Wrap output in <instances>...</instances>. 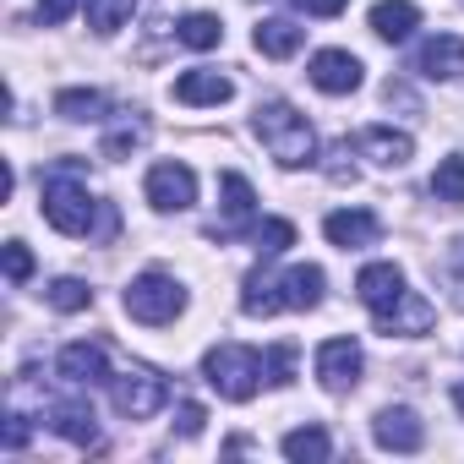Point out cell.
I'll use <instances>...</instances> for the list:
<instances>
[{"label": "cell", "mask_w": 464, "mask_h": 464, "mask_svg": "<svg viewBox=\"0 0 464 464\" xmlns=\"http://www.w3.org/2000/svg\"><path fill=\"white\" fill-rule=\"evenodd\" d=\"M355 295H361V306L377 317V328L393 339V334H426L431 328V301H420L410 285H404V274L393 268V263H366L361 268V279H355Z\"/></svg>", "instance_id": "1"}, {"label": "cell", "mask_w": 464, "mask_h": 464, "mask_svg": "<svg viewBox=\"0 0 464 464\" xmlns=\"http://www.w3.org/2000/svg\"><path fill=\"white\" fill-rule=\"evenodd\" d=\"M323 290H328V274L317 263H295L285 274H252L246 279V295H241V312L246 317H274V312H317L323 306Z\"/></svg>", "instance_id": "2"}, {"label": "cell", "mask_w": 464, "mask_h": 464, "mask_svg": "<svg viewBox=\"0 0 464 464\" xmlns=\"http://www.w3.org/2000/svg\"><path fill=\"white\" fill-rule=\"evenodd\" d=\"M257 137L263 148L285 164V169H301V164H317V131L306 126V115L285 99H263L257 104Z\"/></svg>", "instance_id": "3"}, {"label": "cell", "mask_w": 464, "mask_h": 464, "mask_svg": "<svg viewBox=\"0 0 464 464\" xmlns=\"http://www.w3.org/2000/svg\"><path fill=\"white\" fill-rule=\"evenodd\" d=\"M77 159H66L44 186H39V208H44V218L61 229V236H88L93 229V213H99V202H93V191H88V180H77Z\"/></svg>", "instance_id": "4"}, {"label": "cell", "mask_w": 464, "mask_h": 464, "mask_svg": "<svg viewBox=\"0 0 464 464\" xmlns=\"http://www.w3.org/2000/svg\"><path fill=\"white\" fill-rule=\"evenodd\" d=\"M202 377H208V388H218V399L246 404L263 382V355L246 350V344H213L202 355Z\"/></svg>", "instance_id": "5"}, {"label": "cell", "mask_w": 464, "mask_h": 464, "mask_svg": "<svg viewBox=\"0 0 464 464\" xmlns=\"http://www.w3.org/2000/svg\"><path fill=\"white\" fill-rule=\"evenodd\" d=\"M180 312H186V290H180L169 274L148 268V274H137V279L126 285V317H131V323L164 328V323H175Z\"/></svg>", "instance_id": "6"}, {"label": "cell", "mask_w": 464, "mask_h": 464, "mask_svg": "<svg viewBox=\"0 0 464 464\" xmlns=\"http://www.w3.org/2000/svg\"><path fill=\"white\" fill-rule=\"evenodd\" d=\"M110 399H115V410L126 420H148V415H159L169 404V382L159 372H148V366H131V372L110 377Z\"/></svg>", "instance_id": "7"}, {"label": "cell", "mask_w": 464, "mask_h": 464, "mask_svg": "<svg viewBox=\"0 0 464 464\" xmlns=\"http://www.w3.org/2000/svg\"><path fill=\"white\" fill-rule=\"evenodd\" d=\"M148 202L159 208V213H180V208H191L197 202V175L186 169V164H175V159H164V164H153L148 169Z\"/></svg>", "instance_id": "8"}, {"label": "cell", "mask_w": 464, "mask_h": 464, "mask_svg": "<svg viewBox=\"0 0 464 464\" xmlns=\"http://www.w3.org/2000/svg\"><path fill=\"white\" fill-rule=\"evenodd\" d=\"M361 344L355 339H323L317 344V377H323V388L328 393H350L355 382H361Z\"/></svg>", "instance_id": "9"}, {"label": "cell", "mask_w": 464, "mask_h": 464, "mask_svg": "<svg viewBox=\"0 0 464 464\" xmlns=\"http://www.w3.org/2000/svg\"><path fill=\"white\" fill-rule=\"evenodd\" d=\"M323 236H328L339 252H361V246H377L382 218H377V213H366V208H339V213H328V218H323Z\"/></svg>", "instance_id": "10"}, {"label": "cell", "mask_w": 464, "mask_h": 464, "mask_svg": "<svg viewBox=\"0 0 464 464\" xmlns=\"http://www.w3.org/2000/svg\"><path fill=\"white\" fill-rule=\"evenodd\" d=\"M306 77H312V88H323V93H334V99H339V93H355V88H361L366 66H361L350 50H317Z\"/></svg>", "instance_id": "11"}, {"label": "cell", "mask_w": 464, "mask_h": 464, "mask_svg": "<svg viewBox=\"0 0 464 464\" xmlns=\"http://www.w3.org/2000/svg\"><path fill=\"white\" fill-rule=\"evenodd\" d=\"M372 437H377V448H388V453H415V448L426 442V426H420V415H415V410L388 404V410H377Z\"/></svg>", "instance_id": "12"}, {"label": "cell", "mask_w": 464, "mask_h": 464, "mask_svg": "<svg viewBox=\"0 0 464 464\" xmlns=\"http://www.w3.org/2000/svg\"><path fill=\"white\" fill-rule=\"evenodd\" d=\"M415 72L431 77V82L464 77V39H459V34H431V39L415 50Z\"/></svg>", "instance_id": "13"}, {"label": "cell", "mask_w": 464, "mask_h": 464, "mask_svg": "<svg viewBox=\"0 0 464 464\" xmlns=\"http://www.w3.org/2000/svg\"><path fill=\"white\" fill-rule=\"evenodd\" d=\"M55 366H61V377H66L72 388H93V382H110V355H104V344H88V339L66 344Z\"/></svg>", "instance_id": "14"}, {"label": "cell", "mask_w": 464, "mask_h": 464, "mask_svg": "<svg viewBox=\"0 0 464 464\" xmlns=\"http://www.w3.org/2000/svg\"><path fill=\"white\" fill-rule=\"evenodd\" d=\"M218 191H224V218L208 229V236H236V229L241 224H252V213H257V191H252V180L246 175H236V169H229L224 180H218Z\"/></svg>", "instance_id": "15"}, {"label": "cell", "mask_w": 464, "mask_h": 464, "mask_svg": "<svg viewBox=\"0 0 464 464\" xmlns=\"http://www.w3.org/2000/svg\"><path fill=\"white\" fill-rule=\"evenodd\" d=\"M355 148H361L372 164H382V169H404V164L415 159L410 131H393V126H366V131L355 137Z\"/></svg>", "instance_id": "16"}, {"label": "cell", "mask_w": 464, "mask_h": 464, "mask_svg": "<svg viewBox=\"0 0 464 464\" xmlns=\"http://www.w3.org/2000/svg\"><path fill=\"white\" fill-rule=\"evenodd\" d=\"M50 431H61L77 448H99V415H93V404H77V399L50 404Z\"/></svg>", "instance_id": "17"}, {"label": "cell", "mask_w": 464, "mask_h": 464, "mask_svg": "<svg viewBox=\"0 0 464 464\" xmlns=\"http://www.w3.org/2000/svg\"><path fill=\"white\" fill-rule=\"evenodd\" d=\"M229 93H236V82H229L224 72H208V66L175 77V99H180V104H224Z\"/></svg>", "instance_id": "18"}, {"label": "cell", "mask_w": 464, "mask_h": 464, "mask_svg": "<svg viewBox=\"0 0 464 464\" xmlns=\"http://www.w3.org/2000/svg\"><path fill=\"white\" fill-rule=\"evenodd\" d=\"M415 28H420V12L410 6V0H377V6H372V34H377V39L404 44Z\"/></svg>", "instance_id": "19"}, {"label": "cell", "mask_w": 464, "mask_h": 464, "mask_svg": "<svg viewBox=\"0 0 464 464\" xmlns=\"http://www.w3.org/2000/svg\"><path fill=\"white\" fill-rule=\"evenodd\" d=\"M252 44H257L268 61H290V55L306 44V28H295V23H285V17H263V23L252 28Z\"/></svg>", "instance_id": "20"}, {"label": "cell", "mask_w": 464, "mask_h": 464, "mask_svg": "<svg viewBox=\"0 0 464 464\" xmlns=\"http://www.w3.org/2000/svg\"><path fill=\"white\" fill-rule=\"evenodd\" d=\"M279 453L295 459V464H323V459L334 453V437H328L323 426H295V431H285Z\"/></svg>", "instance_id": "21"}, {"label": "cell", "mask_w": 464, "mask_h": 464, "mask_svg": "<svg viewBox=\"0 0 464 464\" xmlns=\"http://www.w3.org/2000/svg\"><path fill=\"white\" fill-rule=\"evenodd\" d=\"M55 115L61 121H104V93L99 88H61L55 93Z\"/></svg>", "instance_id": "22"}, {"label": "cell", "mask_w": 464, "mask_h": 464, "mask_svg": "<svg viewBox=\"0 0 464 464\" xmlns=\"http://www.w3.org/2000/svg\"><path fill=\"white\" fill-rule=\"evenodd\" d=\"M131 12H137V0H88V28L99 39H110L131 23Z\"/></svg>", "instance_id": "23"}, {"label": "cell", "mask_w": 464, "mask_h": 464, "mask_svg": "<svg viewBox=\"0 0 464 464\" xmlns=\"http://www.w3.org/2000/svg\"><path fill=\"white\" fill-rule=\"evenodd\" d=\"M252 246H257V257L290 252V246H295V224H290V218H263V224H252Z\"/></svg>", "instance_id": "24"}, {"label": "cell", "mask_w": 464, "mask_h": 464, "mask_svg": "<svg viewBox=\"0 0 464 464\" xmlns=\"http://www.w3.org/2000/svg\"><path fill=\"white\" fill-rule=\"evenodd\" d=\"M175 39H180L186 50H213V44L224 39V28H218V17H208V12H191V17L175 23Z\"/></svg>", "instance_id": "25"}, {"label": "cell", "mask_w": 464, "mask_h": 464, "mask_svg": "<svg viewBox=\"0 0 464 464\" xmlns=\"http://www.w3.org/2000/svg\"><path fill=\"white\" fill-rule=\"evenodd\" d=\"M431 197H437V202H464V153H453V159L437 164V175H431Z\"/></svg>", "instance_id": "26"}, {"label": "cell", "mask_w": 464, "mask_h": 464, "mask_svg": "<svg viewBox=\"0 0 464 464\" xmlns=\"http://www.w3.org/2000/svg\"><path fill=\"white\" fill-rule=\"evenodd\" d=\"M44 301H50L55 312H82V306H93V290H88L82 279H55V285L44 290Z\"/></svg>", "instance_id": "27"}, {"label": "cell", "mask_w": 464, "mask_h": 464, "mask_svg": "<svg viewBox=\"0 0 464 464\" xmlns=\"http://www.w3.org/2000/svg\"><path fill=\"white\" fill-rule=\"evenodd\" d=\"M263 377H268L274 388H290V382H295V344H274V350L263 355Z\"/></svg>", "instance_id": "28"}, {"label": "cell", "mask_w": 464, "mask_h": 464, "mask_svg": "<svg viewBox=\"0 0 464 464\" xmlns=\"http://www.w3.org/2000/svg\"><path fill=\"white\" fill-rule=\"evenodd\" d=\"M142 137H148V126H142V121H121V126L104 137V159H126L131 148H142Z\"/></svg>", "instance_id": "29"}, {"label": "cell", "mask_w": 464, "mask_h": 464, "mask_svg": "<svg viewBox=\"0 0 464 464\" xmlns=\"http://www.w3.org/2000/svg\"><path fill=\"white\" fill-rule=\"evenodd\" d=\"M28 437H34L28 415H23V410H12V415H6V437H0V442H6V453H23V448H28Z\"/></svg>", "instance_id": "30"}, {"label": "cell", "mask_w": 464, "mask_h": 464, "mask_svg": "<svg viewBox=\"0 0 464 464\" xmlns=\"http://www.w3.org/2000/svg\"><path fill=\"white\" fill-rule=\"evenodd\" d=\"M28 274H34V252H28L23 241H12V246H6V279H12V285H23Z\"/></svg>", "instance_id": "31"}, {"label": "cell", "mask_w": 464, "mask_h": 464, "mask_svg": "<svg viewBox=\"0 0 464 464\" xmlns=\"http://www.w3.org/2000/svg\"><path fill=\"white\" fill-rule=\"evenodd\" d=\"M72 12H77V0H39V23L44 28H61Z\"/></svg>", "instance_id": "32"}, {"label": "cell", "mask_w": 464, "mask_h": 464, "mask_svg": "<svg viewBox=\"0 0 464 464\" xmlns=\"http://www.w3.org/2000/svg\"><path fill=\"white\" fill-rule=\"evenodd\" d=\"M202 426H208V410L202 404H180V437H202Z\"/></svg>", "instance_id": "33"}, {"label": "cell", "mask_w": 464, "mask_h": 464, "mask_svg": "<svg viewBox=\"0 0 464 464\" xmlns=\"http://www.w3.org/2000/svg\"><path fill=\"white\" fill-rule=\"evenodd\" d=\"M344 159H350V142H339V148H334V164H328V180H334V186L355 180V164H344Z\"/></svg>", "instance_id": "34"}, {"label": "cell", "mask_w": 464, "mask_h": 464, "mask_svg": "<svg viewBox=\"0 0 464 464\" xmlns=\"http://www.w3.org/2000/svg\"><path fill=\"white\" fill-rule=\"evenodd\" d=\"M350 6V0H295V12H306V17H339Z\"/></svg>", "instance_id": "35"}, {"label": "cell", "mask_w": 464, "mask_h": 464, "mask_svg": "<svg viewBox=\"0 0 464 464\" xmlns=\"http://www.w3.org/2000/svg\"><path fill=\"white\" fill-rule=\"evenodd\" d=\"M448 263H453V268L464 274V241H453V252H448Z\"/></svg>", "instance_id": "36"}, {"label": "cell", "mask_w": 464, "mask_h": 464, "mask_svg": "<svg viewBox=\"0 0 464 464\" xmlns=\"http://www.w3.org/2000/svg\"><path fill=\"white\" fill-rule=\"evenodd\" d=\"M453 404H459V410H464V382H459V388H453Z\"/></svg>", "instance_id": "37"}]
</instances>
